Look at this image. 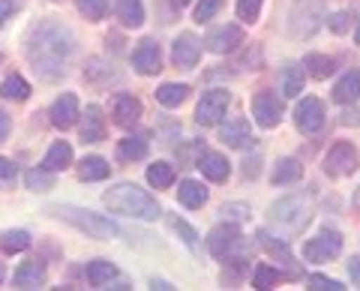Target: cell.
Wrapping results in <instances>:
<instances>
[{"label":"cell","instance_id":"16","mask_svg":"<svg viewBox=\"0 0 360 291\" xmlns=\"http://www.w3.org/2000/svg\"><path fill=\"white\" fill-rule=\"evenodd\" d=\"M139 120H141V103H139V99L129 96V93L117 96L115 99V123H117V127L132 129Z\"/></svg>","mask_w":360,"mask_h":291},{"label":"cell","instance_id":"30","mask_svg":"<svg viewBox=\"0 0 360 291\" xmlns=\"http://www.w3.org/2000/svg\"><path fill=\"white\" fill-rule=\"evenodd\" d=\"M0 96L4 99H15V103H21V99L30 96V84L25 82L21 75H9L4 84H0Z\"/></svg>","mask_w":360,"mask_h":291},{"label":"cell","instance_id":"15","mask_svg":"<svg viewBox=\"0 0 360 291\" xmlns=\"http://www.w3.org/2000/svg\"><path fill=\"white\" fill-rule=\"evenodd\" d=\"M240 42H243V30L234 27V25H225V27H219V30L210 33L205 46H207L213 54H229V51L238 48Z\"/></svg>","mask_w":360,"mask_h":291},{"label":"cell","instance_id":"9","mask_svg":"<svg viewBox=\"0 0 360 291\" xmlns=\"http://www.w3.org/2000/svg\"><path fill=\"white\" fill-rule=\"evenodd\" d=\"M252 117H255L258 127H264V129L276 127L279 117H283V103H279V99L270 93V91L255 93L252 96Z\"/></svg>","mask_w":360,"mask_h":291},{"label":"cell","instance_id":"33","mask_svg":"<svg viewBox=\"0 0 360 291\" xmlns=\"http://www.w3.org/2000/svg\"><path fill=\"white\" fill-rule=\"evenodd\" d=\"M25 183H27V189H33V193H45V189L54 186V172H49L45 165L42 169H30L25 174Z\"/></svg>","mask_w":360,"mask_h":291},{"label":"cell","instance_id":"37","mask_svg":"<svg viewBox=\"0 0 360 291\" xmlns=\"http://www.w3.org/2000/svg\"><path fill=\"white\" fill-rule=\"evenodd\" d=\"M168 222H172V228L180 234V238H184V243L189 246V250H198V234L193 231V228H189L186 226V222L184 219H177V216H172V219H168Z\"/></svg>","mask_w":360,"mask_h":291},{"label":"cell","instance_id":"36","mask_svg":"<svg viewBox=\"0 0 360 291\" xmlns=\"http://www.w3.org/2000/svg\"><path fill=\"white\" fill-rule=\"evenodd\" d=\"M75 6L84 13V18L99 21L105 15V9H108V0H75Z\"/></svg>","mask_w":360,"mask_h":291},{"label":"cell","instance_id":"48","mask_svg":"<svg viewBox=\"0 0 360 291\" xmlns=\"http://www.w3.org/2000/svg\"><path fill=\"white\" fill-rule=\"evenodd\" d=\"M172 4H174V6H180V9H184V6L189 4V0H172Z\"/></svg>","mask_w":360,"mask_h":291},{"label":"cell","instance_id":"26","mask_svg":"<svg viewBox=\"0 0 360 291\" xmlns=\"http://www.w3.org/2000/svg\"><path fill=\"white\" fill-rule=\"evenodd\" d=\"M78 177H82V181H105L108 162L103 160V156H84L82 165H78Z\"/></svg>","mask_w":360,"mask_h":291},{"label":"cell","instance_id":"3","mask_svg":"<svg viewBox=\"0 0 360 291\" xmlns=\"http://www.w3.org/2000/svg\"><path fill=\"white\" fill-rule=\"evenodd\" d=\"M51 214L66 219L70 226H75L78 231H84V234H90V238H96V240H108V238H117L120 234L115 222L94 214V210H82V207H72V205H58V207H51Z\"/></svg>","mask_w":360,"mask_h":291},{"label":"cell","instance_id":"27","mask_svg":"<svg viewBox=\"0 0 360 291\" xmlns=\"http://www.w3.org/2000/svg\"><path fill=\"white\" fill-rule=\"evenodd\" d=\"M117 156L127 162H135V160H144L148 156V138L141 136H132V138H123L117 144Z\"/></svg>","mask_w":360,"mask_h":291},{"label":"cell","instance_id":"1","mask_svg":"<svg viewBox=\"0 0 360 291\" xmlns=\"http://www.w3.org/2000/svg\"><path fill=\"white\" fill-rule=\"evenodd\" d=\"M72 54H75V37L60 21H42V25L30 33L27 58L45 82L60 78L66 72V63H70Z\"/></svg>","mask_w":360,"mask_h":291},{"label":"cell","instance_id":"51","mask_svg":"<svg viewBox=\"0 0 360 291\" xmlns=\"http://www.w3.org/2000/svg\"><path fill=\"white\" fill-rule=\"evenodd\" d=\"M0 283H4V267H0Z\"/></svg>","mask_w":360,"mask_h":291},{"label":"cell","instance_id":"46","mask_svg":"<svg viewBox=\"0 0 360 291\" xmlns=\"http://www.w3.org/2000/svg\"><path fill=\"white\" fill-rule=\"evenodd\" d=\"M348 273H352L354 285H360V259H348Z\"/></svg>","mask_w":360,"mask_h":291},{"label":"cell","instance_id":"42","mask_svg":"<svg viewBox=\"0 0 360 291\" xmlns=\"http://www.w3.org/2000/svg\"><path fill=\"white\" fill-rule=\"evenodd\" d=\"M328 25H330L333 33H345L348 25H352V13H336V15H330Z\"/></svg>","mask_w":360,"mask_h":291},{"label":"cell","instance_id":"41","mask_svg":"<svg viewBox=\"0 0 360 291\" xmlns=\"http://www.w3.org/2000/svg\"><path fill=\"white\" fill-rule=\"evenodd\" d=\"M258 240H262V246H264V250L270 252V255H283V259H291V255H288V250H285V243H276L274 238H270V234L267 231H258Z\"/></svg>","mask_w":360,"mask_h":291},{"label":"cell","instance_id":"4","mask_svg":"<svg viewBox=\"0 0 360 291\" xmlns=\"http://www.w3.org/2000/svg\"><path fill=\"white\" fill-rule=\"evenodd\" d=\"M309 214H312V207H309V198L307 195H291V198H283V201H276L274 210H270V216H274L276 222H283V226L288 228H300V226H307L309 222Z\"/></svg>","mask_w":360,"mask_h":291},{"label":"cell","instance_id":"44","mask_svg":"<svg viewBox=\"0 0 360 291\" xmlns=\"http://www.w3.org/2000/svg\"><path fill=\"white\" fill-rule=\"evenodd\" d=\"M13 15V0H0V27H4V21Z\"/></svg>","mask_w":360,"mask_h":291},{"label":"cell","instance_id":"32","mask_svg":"<svg viewBox=\"0 0 360 291\" xmlns=\"http://www.w3.org/2000/svg\"><path fill=\"white\" fill-rule=\"evenodd\" d=\"M30 246V234L27 231H4L0 234V252H21Z\"/></svg>","mask_w":360,"mask_h":291},{"label":"cell","instance_id":"6","mask_svg":"<svg viewBox=\"0 0 360 291\" xmlns=\"http://www.w3.org/2000/svg\"><path fill=\"white\" fill-rule=\"evenodd\" d=\"M340 252H342V238H340V231H333V228H324L319 238H312L307 246H303L307 261H330Z\"/></svg>","mask_w":360,"mask_h":291},{"label":"cell","instance_id":"13","mask_svg":"<svg viewBox=\"0 0 360 291\" xmlns=\"http://www.w3.org/2000/svg\"><path fill=\"white\" fill-rule=\"evenodd\" d=\"M160 63H162V54H160V46H156L153 39L139 42V48L132 51V66H135V70H139L141 75L160 72Z\"/></svg>","mask_w":360,"mask_h":291},{"label":"cell","instance_id":"40","mask_svg":"<svg viewBox=\"0 0 360 291\" xmlns=\"http://www.w3.org/2000/svg\"><path fill=\"white\" fill-rule=\"evenodd\" d=\"M262 13V0H238V15L243 21H255Z\"/></svg>","mask_w":360,"mask_h":291},{"label":"cell","instance_id":"39","mask_svg":"<svg viewBox=\"0 0 360 291\" xmlns=\"http://www.w3.org/2000/svg\"><path fill=\"white\" fill-rule=\"evenodd\" d=\"M309 288H312V291H342L345 285L336 283V279H330V276L315 273V276H309Z\"/></svg>","mask_w":360,"mask_h":291},{"label":"cell","instance_id":"14","mask_svg":"<svg viewBox=\"0 0 360 291\" xmlns=\"http://www.w3.org/2000/svg\"><path fill=\"white\" fill-rule=\"evenodd\" d=\"M78 117H82V115H78V99H75V93H60L58 99H54V105H51V123L58 129L75 127Z\"/></svg>","mask_w":360,"mask_h":291},{"label":"cell","instance_id":"12","mask_svg":"<svg viewBox=\"0 0 360 291\" xmlns=\"http://www.w3.org/2000/svg\"><path fill=\"white\" fill-rule=\"evenodd\" d=\"M238 243H240L238 226H217V228L207 234V250L217 255V259H225V255H229Z\"/></svg>","mask_w":360,"mask_h":291},{"label":"cell","instance_id":"25","mask_svg":"<svg viewBox=\"0 0 360 291\" xmlns=\"http://www.w3.org/2000/svg\"><path fill=\"white\" fill-rule=\"evenodd\" d=\"M177 198H180V205H186V207H201L207 201V189L198 181H180Z\"/></svg>","mask_w":360,"mask_h":291},{"label":"cell","instance_id":"31","mask_svg":"<svg viewBox=\"0 0 360 291\" xmlns=\"http://www.w3.org/2000/svg\"><path fill=\"white\" fill-rule=\"evenodd\" d=\"M148 181L150 186L156 189H168L174 183V165H168V162H153L150 169H148Z\"/></svg>","mask_w":360,"mask_h":291},{"label":"cell","instance_id":"19","mask_svg":"<svg viewBox=\"0 0 360 291\" xmlns=\"http://www.w3.org/2000/svg\"><path fill=\"white\" fill-rule=\"evenodd\" d=\"M357 96H360V72H348L342 75L340 82H336L333 87V103H340V105H352L357 103Z\"/></svg>","mask_w":360,"mask_h":291},{"label":"cell","instance_id":"5","mask_svg":"<svg viewBox=\"0 0 360 291\" xmlns=\"http://www.w3.org/2000/svg\"><path fill=\"white\" fill-rule=\"evenodd\" d=\"M229 103H231L229 91H210V93H205V96H201V103H198V108H195V120L201 123V127H217V123H222Z\"/></svg>","mask_w":360,"mask_h":291},{"label":"cell","instance_id":"49","mask_svg":"<svg viewBox=\"0 0 360 291\" xmlns=\"http://www.w3.org/2000/svg\"><path fill=\"white\" fill-rule=\"evenodd\" d=\"M354 39H357V46H360V25H357V33H354Z\"/></svg>","mask_w":360,"mask_h":291},{"label":"cell","instance_id":"29","mask_svg":"<svg viewBox=\"0 0 360 291\" xmlns=\"http://www.w3.org/2000/svg\"><path fill=\"white\" fill-rule=\"evenodd\" d=\"M186 96H189V84H162L160 91H156V99H160L165 108H177Z\"/></svg>","mask_w":360,"mask_h":291},{"label":"cell","instance_id":"34","mask_svg":"<svg viewBox=\"0 0 360 291\" xmlns=\"http://www.w3.org/2000/svg\"><path fill=\"white\" fill-rule=\"evenodd\" d=\"M303 70H309L312 78H328V75H333V60L321 58V54H309V58L303 60Z\"/></svg>","mask_w":360,"mask_h":291},{"label":"cell","instance_id":"10","mask_svg":"<svg viewBox=\"0 0 360 291\" xmlns=\"http://www.w3.org/2000/svg\"><path fill=\"white\" fill-rule=\"evenodd\" d=\"M198 58H201V39L195 33H180L174 39V48H172L174 66H180V70H193L198 63Z\"/></svg>","mask_w":360,"mask_h":291},{"label":"cell","instance_id":"8","mask_svg":"<svg viewBox=\"0 0 360 291\" xmlns=\"http://www.w3.org/2000/svg\"><path fill=\"white\" fill-rule=\"evenodd\" d=\"M295 123H297L300 132H307V136H315V132H321V127H324V105H321L315 96L300 99V105H297V111H295Z\"/></svg>","mask_w":360,"mask_h":291},{"label":"cell","instance_id":"35","mask_svg":"<svg viewBox=\"0 0 360 291\" xmlns=\"http://www.w3.org/2000/svg\"><path fill=\"white\" fill-rule=\"evenodd\" d=\"M279 279H283V273H279V271H274V267H267V264H258L255 273H252V285L255 288H274Z\"/></svg>","mask_w":360,"mask_h":291},{"label":"cell","instance_id":"17","mask_svg":"<svg viewBox=\"0 0 360 291\" xmlns=\"http://www.w3.org/2000/svg\"><path fill=\"white\" fill-rule=\"evenodd\" d=\"M105 138V120H103V108L99 105H87L84 108V120H82V141L96 144Z\"/></svg>","mask_w":360,"mask_h":291},{"label":"cell","instance_id":"20","mask_svg":"<svg viewBox=\"0 0 360 291\" xmlns=\"http://www.w3.org/2000/svg\"><path fill=\"white\" fill-rule=\"evenodd\" d=\"M198 169H201V174H205L207 181L222 183L225 177H229V160L219 156V153H201L198 156Z\"/></svg>","mask_w":360,"mask_h":291},{"label":"cell","instance_id":"22","mask_svg":"<svg viewBox=\"0 0 360 291\" xmlns=\"http://www.w3.org/2000/svg\"><path fill=\"white\" fill-rule=\"evenodd\" d=\"M117 18H120L123 27H141L144 25L141 0H117Z\"/></svg>","mask_w":360,"mask_h":291},{"label":"cell","instance_id":"38","mask_svg":"<svg viewBox=\"0 0 360 291\" xmlns=\"http://www.w3.org/2000/svg\"><path fill=\"white\" fill-rule=\"evenodd\" d=\"M222 9V0H198L195 6V21H210Z\"/></svg>","mask_w":360,"mask_h":291},{"label":"cell","instance_id":"47","mask_svg":"<svg viewBox=\"0 0 360 291\" xmlns=\"http://www.w3.org/2000/svg\"><path fill=\"white\" fill-rule=\"evenodd\" d=\"M342 123H345V127H360V111H345Z\"/></svg>","mask_w":360,"mask_h":291},{"label":"cell","instance_id":"50","mask_svg":"<svg viewBox=\"0 0 360 291\" xmlns=\"http://www.w3.org/2000/svg\"><path fill=\"white\" fill-rule=\"evenodd\" d=\"M354 205L360 207V189H357V195H354Z\"/></svg>","mask_w":360,"mask_h":291},{"label":"cell","instance_id":"23","mask_svg":"<svg viewBox=\"0 0 360 291\" xmlns=\"http://www.w3.org/2000/svg\"><path fill=\"white\" fill-rule=\"evenodd\" d=\"M115 276H117V267L105 259H96L87 264V279H90V285H96V288H105Z\"/></svg>","mask_w":360,"mask_h":291},{"label":"cell","instance_id":"18","mask_svg":"<svg viewBox=\"0 0 360 291\" xmlns=\"http://www.w3.org/2000/svg\"><path fill=\"white\" fill-rule=\"evenodd\" d=\"M15 288H37L45 283V261L42 259H27L13 276Z\"/></svg>","mask_w":360,"mask_h":291},{"label":"cell","instance_id":"11","mask_svg":"<svg viewBox=\"0 0 360 291\" xmlns=\"http://www.w3.org/2000/svg\"><path fill=\"white\" fill-rule=\"evenodd\" d=\"M219 138L222 144H229V148H238V150H250L255 138H252V129L246 120H229V123H219Z\"/></svg>","mask_w":360,"mask_h":291},{"label":"cell","instance_id":"24","mask_svg":"<svg viewBox=\"0 0 360 291\" xmlns=\"http://www.w3.org/2000/svg\"><path fill=\"white\" fill-rule=\"evenodd\" d=\"M303 177V165L297 160H279L274 174H270V181H274L276 186H285V183H295Z\"/></svg>","mask_w":360,"mask_h":291},{"label":"cell","instance_id":"7","mask_svg":"<svg viewBox=\"0 0 360 291\" xmlns=\"http://www.w3.org/2000/svg\"><path fill=\"white\" fill-rule=\"evenodd\" d=\"M357 169V150L348 141H336L330 153L324 156V172L330 177H345Z\"/></svg>","mask_w":360,"mask_h":291},{"label":"cell","instance_id":"2","mask_svg":"<svg viewBox=\"0 0 360 291\" xmlns=\"http://www.w3.org/2000/svg\"><path fill=\"white\" fill-rule=\"evenodd\" d=\"M105 207L115 210V214H123V216H135V219H156L160 216V205L150 193H144L135 183H117L111 186L108 193L103 195Z\"/></svg>","mask_w":360,"mask_h":291},{"label":"cell","instance_id":"21","mask_svg":"<svg viewBox=\"0 0 360 291\" xmlns=\"http://www.w3.org/2000/svg\"><path fill=\"white\" fill-rule=\"evenodd\" d=\"M70 162H72V148L66 141L51 144L49 153H45V160H42V165L49 172H63V169H70Z\"/></svg>","mask_w":360,"mask_h":291},{"label":"cell","instance_id":"28","mask_svg":"<svg viewBox=\"0 0 360 291\" xmlns=\"http://www.w3.org/2000/svg\"><path fill=\"white\" fill-rule=\"evenodd\" d=\"M279 82H283V96L291 99V96H300V93H303V82H307V78H303L300 66H285Z\"/></svg>","mask_w":360,"mask_h":291},{"label":"cell","instance_id":"45","mask_svg":"<svg viewBox=\"0 0 360 291\" xmlns=\"http://www.w3.org/2000/svg\"><path fill=\"white\" fill-rule=\"evenodd\" d=\"M6 136H9V115L6 111H0V144L6 141Z\"/></svg>","mask_w":360,"mask_h":291},{"label":"cell","instance_id":"43","mask_svg":"<svg viewBox=\"0 0 360 291\" xmlns=\"http://www.w3.org/2000/svg\"><path fill=\"white\" fill-rule=\"evenodd\" d=\"M9 177H15V165L0 156V181H9Z\"/></svg>","mask_w":360,"mask_h":291}]
</instances>
